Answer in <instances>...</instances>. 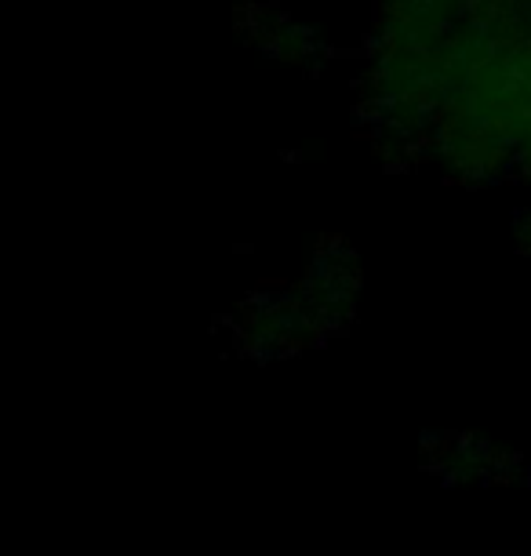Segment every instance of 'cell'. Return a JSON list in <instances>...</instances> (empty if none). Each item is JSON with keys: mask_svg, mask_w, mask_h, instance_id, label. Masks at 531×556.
I'll use <instances>...</instances> for the list:
<instances>
[]
</instances>
